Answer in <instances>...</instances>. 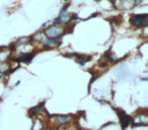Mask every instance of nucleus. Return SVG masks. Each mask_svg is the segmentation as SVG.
I'll list each match as a JSON object with an SVG mask.
<instances>
[{"instance_id": "2", "label": "nucleus", "mask_w": 148, "mask_h": 130, "mask_svg": "<svg viewBox=\"0 0 148 130\" xmlns=\"http://www.w3.org/2000/svg\"><path fill=\"white\" fill-rule=\"evenodd\" d=\"M130 21H131V23L134 25V27H137V28L147 27L148 25V15L147 14L132 15Z\"/></svg>"}, {"instance_id": "3", "label": "nucleus", "mask_w": 148, "mask_h": 130, "mask_svg": "<svg viewBox=\"0 0 148 130\" xmlns=\"http://www.w3.org/2000/svg\"><path fill=\"white\" fill-rule=\"evenodd\" d=\"M118 113H119L118 115H119L120 122H121V124H122V128L126 129L127 126L129 125V123L131 122V118H130L129 116H127V114L123 111H119V110H118Z\"/></svg>"}, {"instance_id": "5", "label": "nucleus", "mask_w": 148, "mask_h": 130, "mask_svg": "<svg viewBox=\"0 0 148 130\" xmlns=\"http://www.w3.org/2000/svg\"><path fill=\"white\" fill-rule=\"evenodd\" d=\"M56 119H57V125L62 126L64 124H67L71 121L72 117L71 116H56Z\"/></svg>"}, {"instance_id": "15", "label": "nucleus", "mask_w": 148, "mask_h": 130, "mask_svg": "<svg viewBox=\"0 0 148 130\" xmlns=\"http://www.w3.org/2000/svg\"><path fill=\"white\" fill-rule=\"evenodd\" d=\"M52 130H58V129H57V128H53Z\"/></svg>"}, {"instance_id": "7", "label": "nucleus", "mask_w": 148, "mask_h": 130, "mask_svg": "<svg viewBox=\"0 0 148 130\" xmlns=\"http://www.w3.org/2000/svg\"><path fill=\"white\" fill-rule=\"evenodd\" d=\"M31 41H33V40H32V37L31 38H25H25H21V39H18V41L14 44V46H15V48H16L17 46L23 45V44H27V43H29V42H31Z\"/></svg>"}, {"instance_id": "6", "label": "nucleus", "mask_w": 148, "mask_h": 130, "mask_svg": "<svg viewBox=\"0 0 148 130\" xmlns=\"http://www.w3.org/2000/svg\"><path fill=\"white\" fill-rule=\"evenodd\" d=\"M60 19H61V23H67L71 21V15L69 14L68 12H62L60 13Z\"/></svg>"}, {"instance_id": "1", "label": "nucleus", "mask_w": 148, "mask_h": 130, "mask_svg": "<svg viewBox=\"0 0 148 130\" xmlns=\"http://www.w3.org/2000/svg\"><path fill=\"white\" fill-rule=\"evenodd\" d=\"M65 29L63 27H60V25H51V27L47 28V29L44 31L46 37L48 38H61V36H63Z\"/></svg>"}, {"instance_id": "4", "label": "nucleus", "mask_w": 148, "mask_h": 130, "mask_svg": "<svg viewBox=\"0 0 148 130\" xmlns=\"http://www.w3.org/2000/svg\"><path fill=\"white\" fill-rule=\"evenodd\" d=\"M35 54H29V53H21L19 55L16 56V58H14V61L17 62H31L32 59L34 58Z\"/></svg>"}, {"instance_id": "14", "label": "nucleus", "mask_w": 148, "mask_h": 130, "mask_svg": "<svg viewBox=\"0 0 148 130\" xmlns=\"http://www.w3.org/2000/svg\"><path fill=\"white\" fill-rule=\"evenodd\" d=\"M97 15H99V13H93V14H91L90 17H89V19H92V17H95Z\"/></svg>"}, {"instance_id": "12", "label": "nucleus", "mask_w": 148, "mask_h": 130, "mask_svg": "<svg viewBox=\"0 0 148 130\" xmlns=\"http://www.w3.org/2000/svg\"><path fill=\"white\" fill-rule=\"evenodd\" d=\"M72 19H78V15L76 14V13H73V14H71V21Z\"/></svg>"}, {"instance_id": "8", "label": "nucleus", "mask_w": 148, "mask_h": 130, "mask_svg": "<svg viewBox=\"0 0 148 130\" xmlns=\"http://www.w3.org/2000/svg\"><path fill=\"white\" fill-rule=\"evenodd\" d=\"M45 37H46L45 34L39 32V33L36 34L34 37H32V40H34V41H45V40H44V38Z\"/></svg>"}, {"instance_id": "11", "label": "nucleus", "mask_w": 148, "mask_h": 130, "mask_svg": "<svg viewBox=\"0 0 148 130\" xmlns=\"http://www.w3.org/2000/svg\"><path fill=\"white\" fill-rule=\"evenodd\" d=\"M60 23H61V19H60V17H56V19H54L53 25H59Z\"/></svg>"}, {"instance_id": "17", "label": "nucleus", "mask_w": 148, "mask_h": 130, "mask_svg": "<svg viewBox=\"0 0 148 130\" xmlns=\"http://www.w3.org/2000/svg\"><path fill=\"white\" fill-rule=\"evenodd\" d=\"M66 1H70V0H66Z\"/></svg>"}, {"instance_id": "10", "label": "nucleus", "mask_w": 148, "mask_h": 130, "mask_svg": "<svg viewBox=\"0 0 148 130\" xmlns=\"http://www.w3.org/2000/svg\"><path fill=\"white\" fill-rule=\"evenodd\" d=\"M108 55V57H107V59L109 60V61H111V62H115V61H118V58L116 57V55L115 54H107Z\"/></svg>"}, {"instance_id": "16", "label": "nucleus", "mask_w": 148, "mask_h": 130, "mask_svg": "<svg viewBox=\"0 0 148 130\" xmlns=\"http://www.w3.org/2000/svg\"><path fill=\"white\" fill-rule=\"evenodd\" d=\"M2 75H3V74H2V73H0V77H1V76H2Z\"/></svg>"}, {"instance_id": "9", "label": "nucleus", "mask_w": 148, "mask_h": 130, "mask_svg": "<svg viewBox=\"0 0 148 130\" xmlns=\"http://www.w3.org/2000/svg\"><path fill=\"white\" fill-rule=\"evenodd\" d=\"M90 59H91V57H83V56L77 57V61H78V63L80 64V65H85V63L88 62Z\"/></svg>"}, {"instance_id": "13", "label": "nucleus", "mask_w": 148, "mask_h": 130, "mask_svg": "<svg viewBox=\"0 0 148 130\" xmlns=\"http://www.w3.org/2000/svg\"><path fill=\"white\" fill-rule=\"evenodd\" d=\"M67 7H68V4H67V5H64V6L62 7L61 11H60V13H62V12H65V10H66V9H67Z\"/></svg>"}]
</instances>
